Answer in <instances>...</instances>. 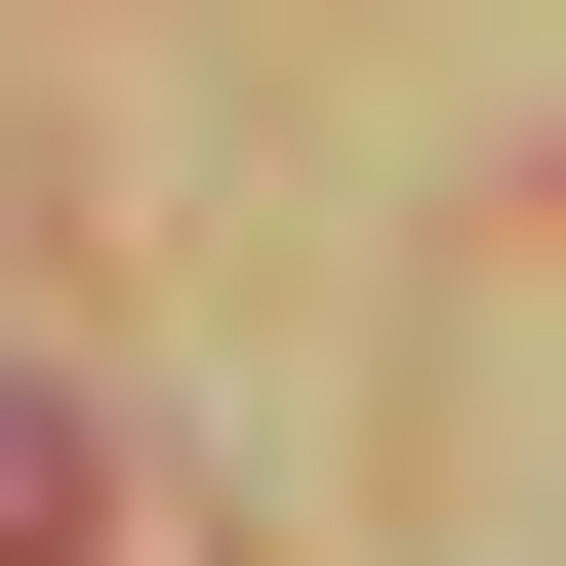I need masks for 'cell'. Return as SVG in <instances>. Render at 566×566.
<instances>
[{"mask_svg": "<svg viewBox=\"0 0 566 566\" xmlns=\"http://www.w3.org/2000/svg\"><path fill=\"white\" fill-rule=\"evenodd\" d=\"M122 526V485H82V405H0V566H82Z\"/></svg>", "mask_w": 566, "mask_h": 566, "instance_id": "6da1fadb", "label": "cell"}]
</instances>
